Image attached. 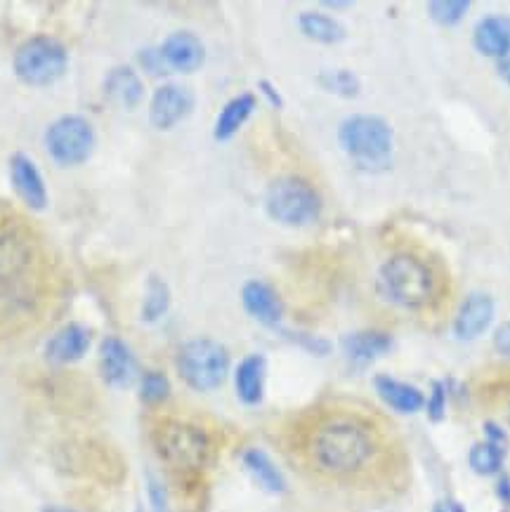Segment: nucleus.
Wrapping results in <instances>:
<instances>
[{
    "label": "nucleus",
    "mask_w": 510,
    "mask_h": 512,
    "mask_svg": "<svg viewBox=\"0 0 510 512\" xmlns=\"http://www.w3.org/2000/svg\"><path fill=\"white\" fill-rule=\"evenodd\" d=\"M307 449L315 468L333 477H350L374 461L378 442L374 430L362 420L336 416L312 432Z\"/></svg>",
    "instance_id": "1"
},
{
    "label": "nucleus",
    "mask_w": 510,
    "mask_h": 512,
    "mask_svg": "<svg viewBox=\"0 0 510 512\" xmlns=\"http://www.w3.org/2000/svg\"><path fill=\"white\" fill-rule=\"evenodd\" d=\"M338 142L359 168L374 173L390 168L395 159V133L381 116L355 114L345 118L338 128Z\"/></svg>",
    "instance_id": "2"
},
{
    "label": "nucleus",
    "mask_w": 510,
    "mask_h": 512,
    "mask_svg": "<svg viewBox=\"0 0 510 512\" xmlns=\"http://www.w3.org/2000/svg\"><path fill=\"white\" fill-rule=\"evenodd\" d=\"M378 291L392 305L421 310L435 295V274L416 255H392L378 272Z\"/></svg>",
    "instance_id": "3"
},
{
    "label": "nucleus",
    "mask_w": 510,
    "mask_h": 512,
    "mask_svg": "<svg viewBox=\"0 0 510 512\" xmlns=\"http://www.w3.org/2000/svg\"><path fill=\"white\" fill-rule=\"evenodd\" d=\"M159 456L175 470H201L211 458V439L201 428L182 420H166L154 432Z\"/></svg>",
    "instance_id": "4"
},
{
    "label": "nucleus",
    "mask_w": 510,
    "mask_h": 512,
    "mask_svg": "<svg viewBox=\"0 0 510 512\" xmlns=\"http://www.w3.org/2000/svg\"><path fill=\"white\" fill-rule=\"evenodd\" d=\"M265 208L272 220L289 227H305L322 213V199L310 182L300 177H281L274 180L265 196Z\"/></svg>",
    "instance_id": "5"
},
{
    "label": "nucleus",
    "mask_w": 510,
    "mask_h": 512,
    "mask_svg": "<svg viewBox=\"0 0 510 512\" xmlns=\"http://www.w3.org/2000/svg\"><path fill=\"white\" fill-rule=\"evenodd\" d=\"M230 371V354L215 340L196 338L180 347L178 373L196 392H211L225 383Z\"/></svg>",
    "instance_id": "6"
},
{
    "label": "nucleus",
    "mask_w": 510,
    "mask_h": 512,
    "mask_svg": "<svg viewBox=\"0 0 510 512\" xmlns=\"http://www.w3.org/2000/svg\"><path fill=\"white\" fill-rule=\"evenodd\" d=\"M67 62V48L57 38L34 36L19 45L15 59H12V67H15L19 81L41 88V85H50L57 78H62L64 71H67Z\"/></svg>",
    "instance_id": "7"
},
{
    "label": "nucleus",
    "mask_w": 510,
    "mask_h": 512,
    "mask_svg": "<svg viewBox=\"0 0 510 512\" xmlns=\"http://www.w3.org/2000/svg\"><path fill=\"white\" fill-rule=\"evenodd\" d=\"M93 147L95 130L83 116H62L45 130V149H48L50 159L62 168L83 163L93 154Z\"/></svg>",
    "instance_id": "8"
},
{
    "label": "nucleus",
    "mask_w": 510,
    "mask_h": 512,
    "mask_svg": "<svg viewBox=\"0 0 510 512\" xmlns=\"http://www.w3.org/2000/svg\"><path fill=\"white\" fill-rule=\"evenodd\" d=\"M194 95L192 90L178 83H166L156 90L149 104V121L156 130L175 128L182 118L192 114Z\"/></svg>",
    "instance_id": "9"
},
{
    "label": "nucleus",
    "mask_w": 510,
    "mask_h": 512,
    "mask_svg": "<svg viewBox=\"0 0 510 512\" xmlns=\"http://www.w3.org/2000/svg\"><path fill=\"white\" fill-rule=\"evenodd\" d=\"M100 373L111 387H128L137 378V361L121 338L109 336L100 345Z\"/></svg>",
    "instance_id": "10"
},
{
    "label": "nucleus",
    "mask_w": 510,
    "mask_h": 512,
    "mask_svg": "<svg viewBox=\"0 0 510 512\" xmlns=\"http://www.w3.org/2000/svg\"><path fill=\"white\" fill-rule=\"evenodd\" d=\"M494 298L489 293H470L459 307L454 319V336L459 340H475L492 326L494 321Z\"/></svg>",
    "instance_id": "11"
},
{
    "label": "nucleus",
    "mask_w": 510,
    "mask_h": 512,
    "mask_svg": "<svg viewBox=\"0 0 510 512\" xmlns=\"http://www.w3.org/2000/svg\"><path fill=\"white\" fill-rule=\"evenodd\" d=\"M10 182L19 199L29 208L43 210L48 206V189H45L41 170L22 152L10 156Z\"/></svg>",
    "instance_id": "12"
},
{
    "label": "nucleus",
    "mask_w": 510,
    "mask_h": 512,
    "mask_svg": "<svg viewBox=\"0 0 510 512\" xmlns=\"http://www.w3.org/2000/svg\"><path fill=\"white\" fill-rule=\"evenodd\" d=\"M159 50L166 67L173 71H182V74H192L206 59L204 43L194 34H189V31H175V34H170Z\"/></svg>",
    "instance_id": "13"
},
{
    "label": "nucleus",
    "mask_w": 510,
    "mask_h": 512,
    "mask_svg": "<svg viewBox=\"0 0 510 512\" xmlns=\"http://www.w3.org/2000/svg\"><path fill=\"white\" fill-rule=\"evenodd\" d=\"M90 331L81 324H67L55 333L45 345V359L50 364L64 366L74 364V361L83 359L85 352L90 350Z\"/></svg>",
    "instance_id": "14"
},
{
    "label": "nucleus",
    "mask_w": 510,
    "mask_h": 512,
    "mask_svg": "<svg viewBox=\"0 0 510 512\" xmlns=\"http://www.w3.org/2000/svg\"><path fill=\"white\" fill-rule=\"evenodd\" d=\"M241 303H244L246 312L251 314L255 321L265 326H277L284 314V305H281L277 291L265 281H248L241 288Z\"/></svg>",
    "instance_id": "15"
},
{
    "label": "nucleus",
    "mask_w": 510,
    "mask_h": 512,
    "mask_svg": "<svg viewBox=\"0 0 510 512\" xmlns=\"http://www.w3.org/2000/svg\"><path fill=\"white\" fill-rule=\"evenodd\" d=\"M473 45L480 55L492 57L496 62L510 55V17L489 15L480 19L473 31Z\"/></svg>",
    "instance_id": "16"
},
{
    "label": "nucleus",
    "mask_w": 510,
    "mask_h": 512,
    "mask_svg": "<svg viewBox=\"0 0 510 512\" xmlns=\"http://www.w3.org/2000/svg\"><path fill=\"white\" fill-rule=\"evenodd\" d=\"M265 378H267V361L263 354H248L241 359L234 373V387L237 395L246 406H255L263 402L265 395Z\"/></svg>",
    "instance_id": "17"
},
{
    "label": "nucleus",
    "mask_w": 510,
    "mask_h": 512,
    "mask_svg": "<svg viewBox=\"0 0 510 512\" xmlns=\"http://www.w3.org/2000/svg\"><path fill=\"white\" fill-rule=\"evenodd\" d=\"M340 345H343L345 357H348L352 364L366 366L390 352L392 338L388 333H381V331H357V333H350V336H345Z\"/></svg>",
    "instance_id": "18"
},
{
    "label": "nucleus",
    "mask_w": 510,
    "mask_h": 512,
    "mask_svg": "<svg viewBox=\"0 0 510 512\" xmlns=\"http://www.w3.org/2000/svg\"><path fill=\"white\" fill-rule=\"evenodd\" d=\"M104 95L123 109H135L142 102L145 88H142L140 76L130 67H114L104 78Z\"/></svg>",
    "instance_id": "19"
},
{
    "label": "nucleus",
    "mask_w": 510,
    "mask_h": 512,
    "mask_svg": "<svg viewBox=\"0 0 510 512\" xmlns=\"http://www.w3.org/2000/svg\"><path fill=\"white\" fill-rule=\"evenodd\" d=\"M374 387L378 392V397L383 399L390 409L400 411V413H416L423 409L425 397L421 390H416L414 385L402 383V380H395L390 376H376L374 378Z\"/></svg>",
    "instance_id": "20"
},
{
    "label": "nucleus",
    "mask_w": 510,
    "mask_h": 512,
    "mask_svg": "<svg viewBox=\"0 0 510 512\" xmlns=\"http://www.w3.org/2000/svg\"><path fill=\"white\" fill-rule=\"evenodd\" d=\"M253 111H255V95L241 93L237 97H232V100L222 107V111L218 114V121H215V130H213L215 140L218 142L232 140V137L241 130V126L251 118Z\"/></svg>",
    "instance_id": "21"
},
{
    "label": "nucleus",
    "mask_w": 510,
    "mask_h": 512,
    "mask_svg": "<svg viewBox=\"0 0 510 512\" xmlns=\"http://www.w3.org/2000/svg\"><path fill=\"white\" fill-rule=\"evenodd\" d=\"M244 465L251 472V477L270 494H281L286 489V479L281 475V470L274 465V461L265 451L260 449H248L244 451Z\"/></svg>",
    "instance_id": "22"
},
{
    "label": "nucleus",
    "mask_w": 510,
    "mask_h": 512,
    "mask_svg": "<svg viewBox=\"0 0 510 512\" xmlns=\"http://www.w3.org/2000/svg\"><path fill=\"white\" fill-rule=\"evenodd\" d=\"M300 31L317 43H340L345 38V26L324 12H303L298 17Z\"/></svg>",
    "instance_id": "23"
},
{
    "label": "nucleus",
    "mask_w": 510,
    "mask_h": 512,
    "mask_svg": "<svg viewBox=\"0 0 510 512\" xmlns=\"http://www.w3.org/2000/svg\"><path fill=\"white\" fill-rule=\"evenodd\" d=\"M29 260V246L17 234H0V281L17 277Z\"/></svg>",
    "instance_id": "24"
},
{
    "label": "nucleus",
    "mask_w": 510,
    "mask_h": 512,
    "mask_svg": "<svg viewBox=\"0 0 510 512\" xmlns=\"http://www.w3.org/2000/svg\"><path fill=\"white\" fill-rule=\"evenodd\" d=\"M503 461H506V446L489 442V439L475 444L468 454L470 468H473L477 475H482V477L499 475L503 468Z\"/></svg>",
    "instance_id": "25"
},
{
    "label": "nucleus",
    "mask_w": 510,
    "mask_h": 512,
    "mask_svg": "<svg viewBox=\"0 0 510 512\" xmlns=\"http://www.w3.org/2000/svg\"><path fill=\"white\" fill-rule=\"evenodd\" d=\"M170 307V291L159 277H149L147 291H145V303H142V319L147 324L159 321Z\"/></svg>",
    "instance_id": "26"
},
{
    "label": "nucleus",
    "mask_w": 510,
    "mask_h": 512,
    "mask_svg": "<svg viewBox=\"0 0 510 512\" xmlns=\"http://www.w3.org/2000/svg\"><path fill=\"white\" fill-rule=\"evenodd\" d=\"M319 83H322L324 90H329V93L338 97H357L359 90H362L359 78L348 69L324 71V74L319 76Z\"/></svg>",
    "instance_id": "27"
},
{
    "label": "nucleus",
    "mask_w": 510,
    "mask_h": 512,
    "mask_svg": "<svg viewBox=\"0 0 510 512\" xmlns=\"http://www.w3.org/2000/svg\"><path fill=\"white\" fill-rule=\"evenodd\" d=\"M468 10V0H433V3H428L430 19L440 26H456L468 15Z\"/></svg>",
    "instance_id": "28"
},
{
    "label": "nucleus",
    "mask_w": 510,
    "mask_h": 512,
    "mask_svg": "<svg viewBox=\"0 0 510 512\" xmlns=\"http://www.w3.org/2000/svg\"><path fill=\"white\" fill-rule=\"evenodd\" d=\"M170 395V383L168 378L163 376L159 371H149L142 376V383H140V397L142 402L147 404H161L166 402Z\"/></svg>",
    "instance_id": "29"
},
{
    "label": "nucleus",
    "mask_w": 510,
    "mask_h": 512,
    "mask_svg": "<svg viewBox=\"0 0 510 512\" xmlns=\"http://www.w3.org/2000/svg\"><path fill=\"white\" fill-rule=\"evenodd\" d=\"M444 409H447V390H444L442 383L433 385V395H430L428 402V416L433 423L444 418Z\"/></svg>",
    "instance_id": "30"
},
{
    "label": "nucleus",
    "mask_w": 510,
    "mask_h": 512,
    "mask_svg": "<svg viewBox=\"0 0 510 512\" xmlns=\"http://www.w3.org/2000/svg\"><path fill=\"white\" fill-rule=\"evenodd\" d=\"M140 62H142V67H145L149 74H154V76H161V74H166V62H163V55H161V50L159 48H147V50H142L140 52Z\"/></svg>",
    "instance_id": "31"
},
{
    "label": "nucleus",
    "mask_w": 510,
    "mask_h": 512,
    "mask_svg": "<svg viewBox=\"0 0 510 512\" xmlns=\"http://www.w3.org/2000/svg\"><path fill=\"white\" fill-rule=\"evenodd\" d=\"M149 501H152L154 512H168L166 489H163L156 479H149Z\"/></svg>",
    "instance_id": "32"
},
{
    "label": "nucleus",
    "mask_w": 510,
    "mask_h": 512,
    "mask_svg": "<svg viewBox=\"0 0 510 512\" xmlns=\"http://www.w3.org/2000/svg\"><path fill=\"white\" fill-rule=\"evenodd\" d=\"M494 347L496 352L503 354V357H510V319L506 324H501L494 333Z\"/></svg>",
    "instance_id": "33"
},
{
    "label": "nucleus",
    "mask_w": 510,
    "mask_h": 512,
    "mask_svg": "<svg viewBox=\"0 0 510 512\" xmlns=\"http://www.w3.org/2000/svg\"><path fill=\"white\" fill-rule=\"evenodd\" d=\"M260 90H263V95L267 97V100H270V104L274 109H281V95L277 93V88H274V85L270 83V81H260Z\"/></svg>",
    "instance_id": "34"
},
{
    "label": "nucleus",
    "mask_w": 510,
    "mask_h": 512,
    "mask_svg": "<svg viewBox=\"0 0 510 512\" xmlns=\"http://www.w3.org/2000/svg\"><path fill=\"white\" fill-rule=\"evenodd\" d=\"M496 496L501 498L503 505H510V477H501L496 484Z\"/></svg>",
    "instance_id": "35"
},
{
    "label": "nucleus",
    "mask_w": 510,
    "mask_h": 512,
    "mask_svg": "<svg viewBox=\"0 0 510 512\" xmlns=\"http://www.w3.org/2000/svg\"><path fill=\"white\" fill-rule=\"evenodd\" d=\"M496 71H499L501 81L510 85V55H506L503 59H499V62H496Z\"/></svg>",
    "instance_id": "36"
},
{
    "label": "nucleus",
    "mask_w": 510,
    "mask_h": 512,
    "mask_svg": "<svg viewBox=\"0 0 510 512\" xmlns=\"http://www.w3.org/2000/svg\"><path fill=\"white\" fill-rule=\"evenodd\" d=\"M433 512H466V510H463V505L456 503V501H442V503L435 505Z\"/></svg>",
    "instance_id": "37"
},
{
    "label": "nucleus",
    "mask_w": 510,
    "mask_h": 512,
    "mask_svg": "<svg viewBox=\"0 0 510 512\" xmlns=\"http://www.w3.org/2000/svg\"><path fill=\"white\" fill-rule=\"evenodd\" d=\"M43 512H76V510H71V508H43Z\"/></svg>",
    "instance_id": "38"
},
{
    "label": "nucleus",
    "mask_w": 510,
    "mask_h": 512,
    "mask_svg": "<svg viewBox=\"0 0 510 512\" xmlns=\"http://www.w3.org/2000/svg\"><path fill=\"white\" fill-rule=\"evenodd\" d=\"M508 416H510V413H508Z\"/></svg>",
    "instance_id": "39"
}]
</instances>
